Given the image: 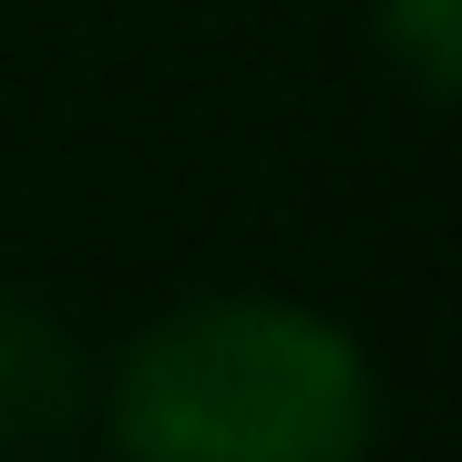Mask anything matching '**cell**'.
Returning <instances> with one entry per match:
<instances>
[{
  "instance_id": "obj_1",
  "label": "cell",
  "mask_w": 462,
  "mask_h": 462,
  "mask_svg": "<svg viewBox=\"0 0 462 462\" xmlns=\"http://www.w3.org/2000/svg\"><path fill=\"white\" fill-rule=\"evenodd\" d=\"M134 462H360L380 442L370 349L298 298H185L114 370Z\"/></svg>"
},
{
  "instance_id": "obj_2",
  "label": "cell",
  "mask_w": 462,
  "mask_h": 462,
  "mask_svg": "<svg viewBox=\"0 0 462 462\" xmlns=\"http://www.w3.org/2000/svg\"><path fill=\"white\" fill-rule=\"evenodd\" d=\"M72 391H83V370H72L62 329H51L32 298H0V452L62 431L72 421Z\"/></svg>"
},
{
  "instance_id": "obj_3",
  "label": "cell",
  "mask_w": 462,
  "mask_h": 462,
  "mask_svg": "<svg viewBox=\"0 0 462 462\" xmlns=\"http://www.w3.org/2000/svg\"><path fill=\"white\" fill-rule=\"evenodd\" d=\"M380 51L411 72L421 103H452V51H462V0H380Z\"/></svg>"
}]
</instances>
